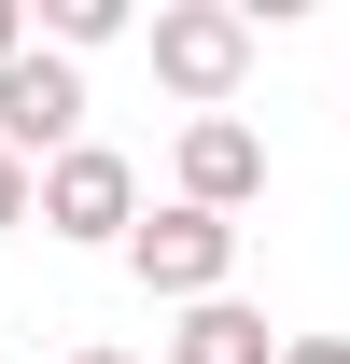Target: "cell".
<instances>
[{
    "label": "cell",
    "mask_w": 350,
    "mask_h": 364,
    "mask_svg": "<svg viewBox=\"0 0 350 364\" xmlns=\"http://www.w3.org/2000/svg\"><path fill=\"white\" fill-rule=\"evenodd\" d=\"M280 364H350V336H280Z\"/></svg>",
    "instance_id": "9c48e42d"
},
{
    "label": "cell",
    "mask_w": 350,
    "mask_h": 364,
    "mask_svg": "<svg viewBox=\"0 0 350 364\" xmlns=\"http://www.w3.org/2000/svg\"><path fill=\"white\" fill-rule=\"evenodd\" d=\"M238 70H253V14L238 0H154V85L182 112H224Z\"/></svg>",
    "instance_id": "6da1fadb"
},
{
    "label": "cell",
    "mask_w": 350,
    "mask_h": 364,
    "mask_svg": "<svg viewBox=\"0 0 350 364\" xmlns=\"http://www.w3.org/2000/svg\"><path fill=\"white\" fill-rule=\"evenodd\" d=\"M28 225L43 238H127L140 225V168L127 154H112V140H70V154H43V168H28Z\"/></svg>",
    "instance_id": "7a4b0ae2"
},
{
    "label": "cell",
    "mask_w": 350,
    "mask_h": 364,
    "mask_svg": "<svg viewBox=\"0 0 350 364\" xmlns=\"http://www.w3.org/2000/svg\"><path fill=\"white\" fill-rule=\"evenodd\" d=\"M169 364H280V336H266V309H238V294H211V309H182Z\"/></svg>",
    "instance_id": "8992f818"
},
{
    "label": "cell",
    "mask_w": 350,
    "mask_h": 364,
    "mask_svg": "<svg viewBox=\"0 0 350 364\" xmlns=\"http://www.w3.org/2000/svg\"><path fill=\"white\" fill-rule=\"evenodd\" d=\"M43 28H56L43 56H85V43H112V28H127V0H43Z\"/></svg>",
    "instance_id": "52a82bcc"
},
{
    "label": "cell",
    "mask_w": 350,
    "mask_h": 364,
    "mask_svg": "<svg viewBox=\"0 0 350 364\" xmlns=\"http://www.w3.org/2000/svg\"><path fill=\"white\" fill-rule=\"evenodd\" d=\"M0 56H28V0H0Z\"/></svg>",
    "instance_id": "30bf717a"
},
{
    "label": "cell",
    "mask_w": 350,
    "mask_h": 364,
    "mask_svg": "<svg viewBox=\"0 0 350 364\" xmlns=\"http://www.w3.org/2000/svg\"><path fill=\"white\" fill-rule=\"evenodd\" d=\"M70 364H127V350H70Z\"/></svg>",
    "instance_id": "8fae6325"
},
{
    "label": "cell",
    "mask_w": 350,
    "mask_h": 364,
    "mask_svg": "<svg viewBox=\"0 0 350 364\" xmlns=\"http://www.w3.org/2000/svg\"><path fill=\"white\" fill-rule=\"evenodd\" d=\"M70 140H85V70H70V56H0V154H14V168H28V154H70Z\"/></svg>",
    "instance_id": "277c9868"
},
{
    "label": "cell",
    "mask_w": 350,
    "mask_h": 364,
    "mask_svg": "<svg viewBox=\"0 0 350 364\" xmlns=\"http://www.w3.org/2000/svg\"><path fill=\"white\" fill-rule=\"evenodd\" d=\"M169 168H182V210H211V225H238V210L266 196V140L238 127V112H196Z\"/></svg>",
    "instance_id": "5b68a950"
},
{
    "label": "cell",
    "mask_w": 350,
    "mask_h": 364,
    "mask_svg": "<svg viewBox=\"0 0 350 364\" xmlns=\"http://www.w3.org/2000/svg\"><path fill=\"white\" fill-rule=\"evenodd\" d=\"M127 267H140V294H169V309H211L224 280H238V225H211V210H154V225H127Z\"/></svg>",
    "instance_id": "3957f363"
},
{
    "label": "cell",
    "mask_w": 350,
    "mask_h": 364,
    "mask_svg": "<svg viewBox=\"0 0 350 364\" xmlns=\"http://www.w3.org/2000/svg\"><path fill=\"white\" fill-rule=\"evenodd\" d=\"M28 225V168H14V154H0V238Z\"/></svg>",
    "instance_id": "ba28073f"
}]
</instances>
